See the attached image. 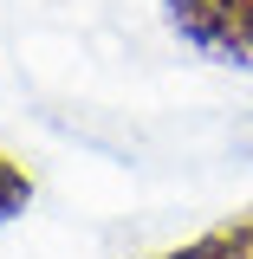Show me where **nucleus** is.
<instances>
[{"label":"nucleus","instance_id":"f257e3e1","mask_svg":"<svg viewBox=\"0 0 253 259\" xmlns=\"http://www.w3.org/2000/svg\"><path fill=\"white\" fill-rule=\"evenodd\" d=\"M162 26L195 59L253 71V0H162Z\"/></svg>","mask_w":253,"mask_h":259},{"label":"nucleus","instance_id":"f03ea898","mask_svg":"<svg viewBox=\"0 0 253 259\" xmlns=\"http://www.w3.org/2000/svg\"><path fill=\"white\" fill-rule=\"evenodd\" d=\"M150 259H253V207H234L214 227H201V233H189Z\"/></svg>","mask_w":253,"mask_h":259},{"label":"nucleus","instance_id":"7ed1b4c3","mask_svg":"<svg viewBox=\"0 0 253 259\" xmlns=\"http://www.w3.org/2000/svg\"><path fill=\"white\" fill-rule=\"evenodd\" d=\"M32 194H39V188H32V168L0 149V221H20V214L32 207Z\"/></svg>","mask_w":253,"mask_h":259}]
</instances>
